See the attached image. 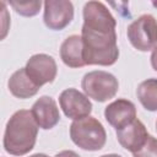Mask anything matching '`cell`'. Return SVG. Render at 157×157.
Wrapping results in <instances>:
<instances>
[{"instance_id":"cell-1","label":"cell","mask_w":157,"mask_h":157,"mask_svg":"<svg viewBox=\"0 0 157 157\" xmlns=\"http://www.w3.org/2000/svg\"><path fill=\"white\" fill-rule=\"evenodd\" d=\"M81 38L86 65L110 66L119 58L117 43V20L101 1L85 4Z\"/></svg>"},{"instance_id":"cell-2","label":"cell","mask_w":157,"mask_h":157,"mask_svg":"<svg viewBox=\"0 0 157 157\" xmlns=\"http://www.w3.org/2000/svg\"><path fill=\"white\" fill-rule=\"evenodd\" d=\"M38 128L31 110L20 109L15 112L5 126L4 150L12 156L27 155L36 145Z\"/></svg>"},{"instance_id":"cell-3","label":"cell","mask_w":157,"mask_h":157,"mask_svg":"<svg viewBox=\"0 0 157 157\" xmlns=\"http://www.w3.org/2000/svg\"><path fill=\"white\" fill-rule=\"evenodd\" d=\"M71 141L85 151H98L107 141V132L99 120L88 115L70 125Z\"/></svg>"},{"instance_id":"cell-4","label":"cell","mask_w":157,"mask_h":157,"mask_svg":"<svg viewBox=\"0 0 157 157\" xmlns=\"http://www.w3.org/2000/svg\"><path fill=\"white\" fill-rule=\"evenodd\" d=\"M81 87L88 98L102 103L115 97L119 90V82L113 74L103 70H94L85 74Z\"/></svg>"},{"instance_id":"cell-5","label":"cell","mask_w":157,"mask_h":157,"mask_svg":"<svg viewBox=\"0 0 157 157\" xmlns=\"http://www.w3.org/2000/svg\"><path fill=\"white\" fill-rule=\"evenodd\" d=\"M126 36L135 49L152 50L157 45V20L150 13L141 15L128 26Z\"/></svg>"},{"instance_id":"cell-6","label":"cell","mask_w":157,"mask_h":157,"mask_svg":"<svg viewBox=\"0 0 157 157\" xmlns=\"http://www.w3.org/2000/svg\"><path fill=\"white\" fill-rule=\"evenodd\" d=\"M25 69L28 77L38 87H42L45 83H52L58 72V66L54 58L44 53L32 55L27 60Z\"/></svg>"},{"instance_id":"cell-7","label":"cell","mask_w":157,"mask_h":157,"mask_svg":"<svg viewBox=\"0 0 157 157\" xmlns=\"http://www.w3.org/2000/svg\"><path fill=\"white\" fill-rule=\"evenodd\" d=\"M74 20V5L69 0L44 1V25L53 31H61Z\"/></svg>"},{"instance_id":"cell-8","label":"cell","mask_w":157,"mask_h":157,"mask_svg":"<svg viewBox=\"0 0 157 157\" xmlns=\"http://www.w3.org/2000/svg\"><path fill=\"white\" fill-rule=\"evenodd\" d=\"M59 104L64 114L72 120L88 117L92 112L90 98L76 88L64 90L59 96Z\"/></svg>"},{"instance_id":"cell-9","label":"cell","mask_w":157,"mask_h":157,"mask_svg":"<svg viewBox=\"0 0 157 157\" xmlns=\"http://www.w3.org/2000/svg\"><path fill=\"white\" fill-rule=\"evenodd\" d=\"M104 118L115 130H119L136 119V107L129 99H115L105 107Z\"/></svg>"},{"instance_id":"cell-10","label":"cell","mask_w":157,"mask_h":157,"mask_svg":"<svg viewBox=\"0 0 157 157\" xmlns=\"http://www.w3.org/2000/svg\"><path fill=\"white\" fill-rule=\"evenodd\" d=\"M31 112L38 126L44 130L54 128L60 120V113L56 102L49 96L39 97L33 103Z\"/></svg>"},{"instance_id":"cell-11","label":"cell","mask_w":157,"mask_h":157,"mask_svg":"<svg viewBox=\"0 0 157 157\" xmlns=\"http://www.w3.org/2000/svg\"><path fill=\"white\" fill-rule=\"evenodd\" d=\"M148 134L145 124L137 118L132 120L126 126L117 130V139L120 146L131 153L136 152L142 147L145 141L147 140Z\"/></svg>"},{"instance_id":"cell-12","label":"cell","mask_w":157,"mask_h":157,"mask_svg":"<svg viewBox=\"0 0 157 157\" xmlns=\"http://www.w3.org/2000/svg\"><path fill=\"white\" fill-rule=\"evenodd\" d=\"M60 58L63 63L72 69L86 65L83 59V43L81 36H69L60 45Z\"/></svg>"},{"instance_id":"cell-13","label":"cell","mask_w":157,"mask_h":157,"mask_svg":"<svg viewBox=\"0 0 157 157\" xmlns=\"http://www.w3.org/2000/svg\"><path fill=\"white\" fill-rule=\"evenodd\" d=\"M7 87L11 94L20 99H26L36 96L40 88L28 77L25 67L16 70L10 76L7 81Z\"/></svg>"},{"instance_id":"cell-14","label":"cell","mask_w":157,"mask_h":157,"mask_svg":"<svg viewBox=\"0 0 157 157\" xmlns=\"http://www.w3.org/2000/svg\"><path fill=\"white\" fill-rule=\"evenodd\" d=\"M136 96L146 110L157 112V78L142 81L136 90Z\"/></svg>"},{"instance_id":"cell-15","label":"cell","mask_w":157,"mask_h":157,"mask_svg":"<svg viewBox=\"0 0 157 157\" xmlns=\"http://www.w3.org/2000/svg\"><path fill=\"white\" fill-rule=\"evenodd\" d=\"M10 6L21 16L25 17H32L36 16L42 6L40 0H34V1H10Z\"/></svg>"},{"instance_id":"cell-16","label":"cell","mask_w":157,"mask_h":157,"mask_svg":"<svg viewBox=\"0 0 157 157\" xmlns=\"http://www.w3.org/2000/svg\"><path fill=\"white\" fill-rule=\"evenodd\" d=\"M132 157H157V139L148 135L142 147L134 152Z\"/></svg>"},{"instance_id":"cell-17","label":"cell","mask_w":157,"mask_h":157,"mask_svg":"<svg viewBox=\"0 0 157 157\" xmlns=\"http://www.w3.org/2000/svg\"><path fill=\"white\" fill-rule=\"evenodd\" d=\"M54 157H80L75 151H71V150H64V151H60L59 153H56Z\"/></svg>"},{"instance_id":"cell-18","label":"cell","mask_w":157,"mask_h":157,"mask_svg":"<svg viewBox=\"0 0 157 157\" xmlns=\"http://www.w3.org/2000/svg\"><path fill=\"white\" fill-rule=\"evenodd\" d=\"M150 60H151V66H152V69H153L155 71H157V45L152 49Z\"/></svg>"},{"instance_id":"cell-19","label":"cell","mask_w":157,"mask_h":157,"mask_svg":"<svg viewBox=\"0 0 157 157\" xmlns=\"http://www.w3.org/2000/svg\"><path fill=\"white\" fill-rule=\"evenodd\" d=\"M29 157H49V156H47L45 153H34V155H31Z\"/></svg>"},{"instance_id":"cell-20","label":"cell","mask_w":157,"mask_h":157,"mask_svg":"<svg viewBox=\"0 0 157 157\" xmlns=\"http://www.w3.org/2000/svg\"><path fill=\"white\" fill-rule=\"evenodd\" d=\"M101 157H121L120 155H117V153H109V155H103Z\"/></svg>"},{"instance_id":"cell-21","label":"cell","mask_w":157,"mask_h":157,"mask_svg":"<svg viewBox=\"0 0 157 157\" xmlns=\"http://www.w3.org/2000/svg\"><path fill=\"white\" fill-rule=\"evenodd\" d=\"M152 5H153L155 7H157V1H153V2H152Z\"/></svg>"},{"instance_id":"cell-22","label":"cell","mask_w":157,"mask_h":157,"mask_svg":"<svg viewBox=\"0 0 157 157\" xmlns=\"http://www.w3.org/2000/svg\"><path fill=\"white\" fill-rule=\"evenodd\" d=\"M156 130H157V120H156Z\"/></svg>"}]
</instances>
